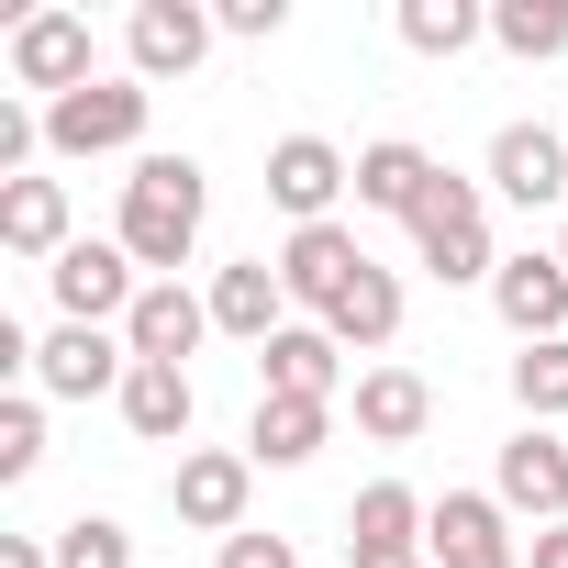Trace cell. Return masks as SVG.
<instances>
[{"instance_id": "obj_1", "label": "cell", "mask_w": 568, "mask_h": 568, "mask_svg": "<svg viewBox=\"0 0 568 568\" xmlns=\"http://www.w3.org/2000/svg\"><path fill=\"white\" fill-rule=\"evenodd\" d=\"M201 223H212V179H201V156H134V179H123V201H112L123 256H134L145 278H179L190 245H201Z\"/></svg>"}, {"instance_id": "obj_2", "label": "cell", "mask_w": 568, "mask_h": 568, "mask_svg": "<svg viewBox=\"0 0 568 568\" xmlns=\"http://www.w3.org/2000/svg\"><path fill=\"white\" fill-rule=\"evenodd\" d=\"M413 256L446 278V291H490L501 278V245H490V179H435L424 212H413Z\"/></svg>"}, {"instance_id": "obj_3", "label": "cell", "mask_w": 568, "mask_h": 568, "mask_svg": "<svg viewBox=\"0 0 568 568\" xmlns=\"http://www.w3.org/2000/svg\"><path fill=\"white\" fill-rule=\"evenodd\" d=\"M145 112H156V90L134 68L123 79H90V90L45 101V156H134L145 145Z\"/></svg>"}, {"instance_id": "obj_4", "label": "cell", "mask_w": 568, "mask_h": 568, "mask_svg": "<svg viewBox=\"0 0 568 568\" xmlns=\"http://www.w3.org/2000/svg\"><path fill=\"white\" fill-rule=\"evenodd\" d=\"M45 291H57V324H101V335H123V313L145 302V267L123 256V234H79V245L45 267Z\"/></svg>"}, {"instance_id": "obj_5", "label": "cell", "mask_w": 568, "mask_h": 568, "mask_svg": "<svg viewBox=\"0 0 568 568\" xmlns=\"http://www.w3.org/2000/svg\"><path fill=\"white\" fill-rule=\"evenodd\" d=\"M0 68H12V90H34V101H68V90H90L101 79V57H90V12H23L12 23V45H0Z\"/></svg>"}, {"instance_id": "obj_6", "label": "cell", "mask_w": 568, "mask_h": 568, "mask_svg": "<svg viewBox=\"0 0 568 568\" xmlns=\"http://www.w3.org/2000/svg\"><path fill=\"white\" fill-rule=\"evenodd\" d=\"M490 501L513 513V524H568V446H557V424H513L501 435V457H490Z\"/></svg>"}, {"instance_id": "obj_7", "label": "cell", "mask_w": 568, "mask_h": 568, "mask_svg": "<svg viewBox=\"0 0 568 568\" xmlns=\"http://www.w3.org/2000/svg\"><path fill=\"white\" fill-rule=\"evenodd\" d=\"M123 379H134V346L123 335H101V324H57V335H34V379L23 390H45V402H123Z\"/></svg>"}, {"instance_id": "obj_8", "label": "cell", "mask_w": 568, "mask_h": 568, "mask_svg": "<svg viewBox=\"0 0 568 568\" xmlns=\"http://www.w3.org/2000/svg\"><path fill=\"white\" fill-rule=\"evenodd\" d=\"M245 501H256V457L245 446H190L168 468V513L190 535H245Z\"/></svg>"}, {"instance_id": "obj_9", "label": "cell", "mask_w": 568, "mask_h": 568, "mask_svg": "<svg viewBox=\"0 0 568 568\" xmlns=\"http://www.w3.org/2000/svg\"><path fill=\"white\" fill-rule=\"evenodd\" d=\"M346 190H357V156H346L335 134H278V145H267V201L291 212V234H302V223H335Z\"/></svg>"}, {"instance_id": "obj_10", "label": "cell", "mask_w": 568, "mask_h": 568, "mask_svg": "<svg viewBox=\"0 0 568 568\" xmlns=\"http://www.w3.org/2000/svg\"><path fill=\"white\" fill-rule=\"evenodd\" d=\"M490 190L513 212H557L568 223V134L557 123H501L490 134Z\"/></svg>"}, {"instance_id": "obj_11", "label": "cell", "mask_w": 568, "mask_h": 568, "mask_svg": "<svg viewBox=\"0 0 568 568\" xmlns=\"http://www.w3.org/2000/svg\"><path fill=\"white\" fill-rule=\"evenodd\" d=\"M424 557L435 568H524V535L490 490H435V524H424Z\"/></svg>"}, {"instance_id": "obj_12", "label": "cell", "mask_w": 568, "mask_h": 568, "mask_svg": "<svg viewBox=\"0 0 568 568\" xmlns=\"http://www.w3.org/2000/svg\"><path fill=\"white\" fill-rule=\"evenodd\" d=\"M212 12L201 0H134V23H123V57H134V79L145 90H168V79H190L201 57H212Z\"/></svg>"}, {"instance_id": "obj_13", "label": "cell", "mask_w": 568, "mask_h": 568, "mask_svg": "<svg viewBox=\"0 0 568 568\" xmlns=\"http://www.w3.org/2000/svg\"><path fill=\"white\" fill-rule=\"evenodd\" d=\"M357 267H368V245H357L346 223H302L291 245H278V291L302 302V324H324V313L357 291Z\"/></svg>"}, {"instance_id": "obj_14", "label": "cell", "mask_w": 568, "mask_h": 568, "mask_svg": "<svg viewBox=\"0 0 568 568\" xmlns=\"http://www.w3.org/2000/svg\"><path fill=\"white\" fill-rule=\"evenodd\" d=\"M490 313L513 324V346H557V335H568V267H557V245H524V256H501V278H490Z\"/></svg>"}, {"instance_id": "obj_15", "label": "cell", "mask_w": 568, "mask_h": 568, "mask_svg": "<svg viewBox=\"0 0 568 568\" xmlns=\"http://www.w3.org/2000/svg\"><path fill=\"white\" fill-rule=\"evenodd\" d=\"M201 335H212V302L190 291V278H145V302L123 313V346H134L145 368H190Z\"/></svg>"}, {"instance_id": "obj_16", "label": "cell", "mask_w": 568, "mask_h": 568, "mask_svg": "<svg viewBox=\"0 0 568 568\" xmlns=\"http://www.w3.org/2000/svg\"><path fill=\"white\" fill-rule=\"evenodd\" d=\"M201 302H212V335H234V346H267L278 324H291L278 256H234V267H212V278H201Z\"/></svg>"}, {"instance_id": "obj_17", "label": "cell", "mask_w": 568, "mask_h": 568, "mask_svg": "<svg viewBox=\"0 0 568 568\" xmlns=\"http://www.w3.org/2000/svg\"><path fill=\"white\" fill-rule=\"evenodd\" d=\"M0 245H12L23 267H57V256L79 245V201H68V179H12V190H0Z\"/></svg>"}, {"instance_id": "obj_18", "label": "cell", "mask_w": 568, "mask_h": 568, "mask_svg": "<svg viewBox=\"0 0 568 568\" xmlns=\"http://www.w3.org/2000/svg\"><path fill=\"white\" fill-rule=\"evenodd\" d=\"M424 524H435V501L413 479H368L346 501V557H424Z\"/></svg>"}, {"instance_id": "obj_19", "label": "cell", "mask_w": 568, "mask_h": 568, "mask_svg": "<svg viewBox=\"0 0 568 568\" xmlns=\"http://www.w3.org/2000/svg\"><path fill=\"white\" fill-rule=\"evenodd\" d=\"M256 390H291V402H335L346 390V346L324 324H278L256 346Z\"/></svg>"}, {"instance_id": "obj_20", "label": "cell", "mask_w": 568, "mask_h": 568, "mask_svg": "<svg viewBox=\"0 0 568 568\" xmlns=\"http://www.w3.org/2000/svg\"><path fill=\"white\" fill-rule=\"evenodd\" d=\"M324 435H335V402L256 390V413H245V457H256V468H313V457H324Z\"/></svg>"}, {"instance_id": "obj_21", "label": "cell", "mask_w": 568, "mask_h": 568, "mask_svg": "<svg viewBox=\"0 0 568 568\" xmlns=\"http://www.w3.org/2000/svg\"><path fill=\"white\" fill-rule=\"evenodd\" d=\"M190 424H201L190 368H145V357H134V379H123V435H134V446H179V457H190Z\"/></svg>"}, {"instance_id": "obj_22", "label": "cell", "mask_w": 568, "mask_h": 568, "mask_svg": "<svg viewBox=\"0 0 568 568\" xmlns=\"http://www.w3.org/2000/svg\"><path fill=\"white\" fill-rule=\"evenodd\" d=\"M424 424H435V390H424V368H402V357L357 368V435H368V446H413Z\"/></svg>"}, {"instance_id": "obj_23", "label": "cell", "mask_w": 568, "mask_h": 568, "mask_svg": "<svg viewBox=\"0 0 568 568\" xmlns=\"http://www.w3.org/2000/svg\"><path fill=\"white\" fill-rule=\"evenodd\" d=\"M446 168L424 156V145H402V134H379V145H357V212H424V190H435Z\"/></svg>"}, {"instance_id": "obj_24", "label": "cell", "mask_w": 568, "mask_h": 568, "mask_svg": "<svg viewBox=\"0 0 568 568\" xmlns=\"http://www.w3.org/2000/svg\"><path fill=\"white\" fill-rule=\"evenodd\" d=\"M324 335H335L346 357H379V346L402 335V267H379V256H368V267H357V291L324 313Z\"/></svg>"}, {"instance_id": "obj_25", "label": "cell", "mask_w": 568, "mask_h": 568, "mask_svg": "<svg viewBox=\"0 0 568 568\" xmlns=\"http://www.w3.org/2000/svg\"><path fill=\"white\" fill-rule=\"evenodd\" d=\"M390 23H402V45H413V57H468V45L490 34L479 0H402Z\"/></svg>"}, {"instance_id": "obj_26", "label": "cell", "mask_w": 568, "mask_h": 568, "mask_svg": "<svg viewBox=\"0 0 568 568\" xmlns=\"http://www.w3.org/2000/svg\"><path fill=\"white\" fill-rule=\"evenodd\" d=\"M490 45L524 57V68L568 57V0H490Z\"/></svg>"}, {"instance_id": "obj_27", "label": "cell", "mask_w": 568, "mask_h": 568, "mask_svg": "<svg viewBox=\"0 0 568 568\" xmlns=\"http://www.w3.org/2000/svg\"><path fill=\"white\" fill-rule=\"evenodd\" d=\"M513 413H524V424H557V413H568V335L513 357Z\"/></svg>"}, {"instance_id": "obj_28", "label": "cell", "mask_w": 568, "mask_h": 568, "mask_svg": "<svg viewBox=\"0 0 568 568\" xmlns=\"http://www.w3.org/2000/svg\"><path fill=\"white\" fill-rule=\"evenodd\" d=\"M45 468V390H0V479Z\"/></svg>"}, {"instance_id": "obj_29", "label": "cell", "mask_w": 568, "mask_h": 568, "mask_svg": "<svg viewBox=\"0 0 568 568\" xmlns=\"http://www.w3.org/2000/svg\"><path fill=\"white\" fill-rule=\"evenodd\" d=\"M57 568H134V535L112 513H68L57 524Z\"/></svg>"}, {"instance_id": "obj_30", "label": "cell", "mask_w": 568, "mask_h": 568, "mask_svg": "<svg viewBox=\"0 0 568 568\" xmlns=\"http://www.w3.org/2000/svg\"><path fill=\"white\" fill-rule=\"evenodd\" d=\"M212 568H302V546H291V535H256V524H245V535H223V557H212Z\"/></svg>"}, {"instance_id": "obj_31", "label": "cell", "mask_w": 568, "mask_h": 568, "mask_svg": "<svg viewBox=\"0 0 568 568\" xmlns=\"http://www.w3.org/2000/svg\"><path fill=\"white\" fill-rule=\"evenodd\" d=\"M212 23H223V34H245V45H267L278 23H291V0H223Z\"/></svg>"}, {"instance_id": "obj_32", "label": "cell", "mask_w": 568, "mask_h": 568, "mask_svg": "<svg viewBox=\"0 0 568 568\" xmlns=\"http://www.w3.org/2000/svg\"><path fill=\"white\" fill-rule=\"evenodd\" d=\"M0 568H57V535H0Z\"/></svg>"}, {"instance_id": "obj_33", "label": "cell", "mask_w": 568, "mask_h": 568, "mask_svg": "<svg viewBox=\"0 0 568 568\" xmlns=\"http://www.w3.org/2000/svg\"><path fill=\"white\" fill-rule=\"evenodd\" d=\"M524 568H568V524H546V535L524 546Z\"/></svg>"}, {"instance_id": "obj_34", "label": "cell", "mask_w": 568, "mask_h": 568, "mask_svg": "<svg viewBox=\"0 0 568 568\" xmlns=\"http://www.w3.org/2000/svg\"><path fill=\"white\" fill-rule=\"evenodd\" d=\"M346 568H435V557H346Z\"/></svg>"}, {"instance_id": "obj_35", "label": "cell", "mask_w": 568, "mask_h": 568, "mask_svg": "<svg viewBox=\"0 0 568 568\" xmlns=\"http://www.w3.org/2000/svg\"><path fill=\"white\" fill-rule=\"evenodd\" d=\"M557 267H568V223H557Z\"/></svg>"}]
</instances>
